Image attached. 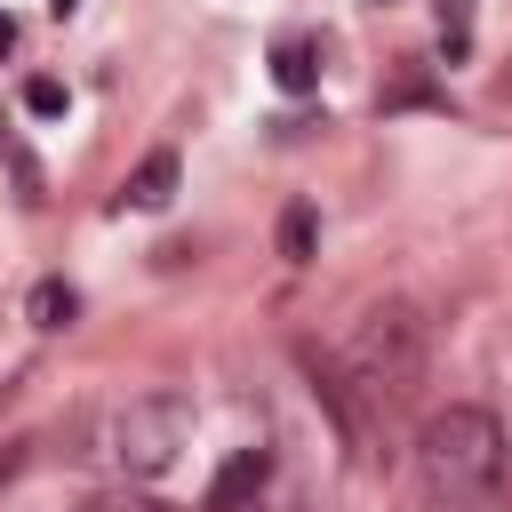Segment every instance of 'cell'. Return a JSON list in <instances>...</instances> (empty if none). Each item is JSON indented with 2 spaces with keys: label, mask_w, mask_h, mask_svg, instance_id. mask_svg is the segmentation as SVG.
I'll return each instance as SVG.
<instances>
[{
  "label": "cell",
  "mask_w": 512,
  "mask_h": 512,
  "mask_svg": "<svg viewBox=\"0 0 512 512\" xmlns=\"http://www.w3.org/2000/svg\"><path fill=\"white\" fill-rule=\"evenodd\" d=\"M48 8H56V16H72V8H80V0H48Z\"/></svg>",
  "instance_id": "cell-14"
},
{
  "label": "cell",
  "mask_w": 512,
  "mask_h": 512,
  "mask_svg": "<svg viewBox=\"0 0 512 512\" xmlns=\"http://www.w3.org/2000/svg\"><path fill=\"white\" fill-rule=\"evenodd\" d=\"M464 48H472V8H464V0H440V56L456 64Z\"/></svg>",
  "instance_id": "cell-11"
},
{
  "label": "cell",
  "mask_w": 512,
  "mask_h": 512,
  "mask_svg": "<svg viewBox=\"0 0 512 512\" xmlns=\"http://www.w3.org/2000/svg\"><path fill=\"white\" fill-rule=\"evenodd\" d=\"M376 8H392V0H376Z\"/></svg>",
  "instance_id": "cell-15"
},
{
  "label": "cell",
  "mask_w": 512,
  "mask_h": 512,
  "mask_svg": "<svg viewBox=\"0 0 512 512\" xmlns=\"http://www.w3.org/2000/svg\"><path fill=\"white\" fill-rule=\"evenodd\" d=\"M64 104H72V88H64V80H48V72H32V80H24V112H32V120H64Z\"/></svg>",
  "instance_id": "cell-10"
},
{
  "label": "cell",
  "mask_w": 512,
  "mask_h": 512,
  "mask_svg": "<svg viewBox=\"0 0 512 512\" xmlns=\"http://www.w3.org/2000/svg\"><path fill=\"white\" fill-rule=\"evenodd\" d=\"M192 440V400L184 392H128L104 416V464L120 480H160Z\"/></svg>",
  "instance_id": "cell-3"
},
{
  "label": "cell",
  "mask_w": 512,
  "mask_h": 512,
  "mask_svg": "<svg viewBox=\"0 0 512 512\" xmlns=\"http://www.w3.org/2000/svg\"><path fill=\"white\" fill-rule=\"evenodd\" d=\"M376 104H384V112H400V104H432V88H424L416 72H400V80H392V88H384Z\"/></svg>",
  "instance_id": "cell-12"
},
{
  "label": "cell",
  "mask_w": 512,
  "mask_h": 512,
  "mask_svg": "<svg viewBox=\"0 0 512 512\" xmlns=\"http://www.w3.org/2000/svg\"><path fill=\"white\" fill-rule=\"evenodd\" d=\"M264 448H232L224 456V472L208 480V512H256V496H264Z\"/></svg>",
  "instance_id": "cell-5"
},
{
  "label": "cell",
  "mask_w": 512,
  "mask_h": 512,
  "mask_svg": "<svg viewBox=\"0 0 512 512\" xmlns=\"http://www.w3.org/2000/svg\"><path fill=\"white\" fill-rule=\"evenodd\" d=\"M416 472H424L432 512H496L504 504V472H512L504 424L488 408H472V400H448L416 432Z\"/></svg>",
  "instance_id": "cell-1"
},
{
  "label": "cell",
  "mask_w": 512,
  "mask_h": 512,
  "mask_svg": "<svg viewBox=\"0 0 512 512\" xmlns=\"http://www.w3.org/2000/svg\"><path fill=\"white\" fill-rule=\"evenodd\" d=\"M304 376H312V400H320V408L336 416V440H344V448H360V440H368V424H360V400H352V376H344V368H328L320 352H304Z\"/></svg>",
  "instance_id": "cell-4"
},
{
  "label": "cell",
  "mask_w": 512,
  "mask_h": 512,
  "mask_svg": "<svg viewBox=\"0 0 512 512\" xmlns=\"http://www.w3.org/2000/svg\"><path fill=\"white\" fill-rule=\"evenodd\" d=\"M272 80H280L288 96H312V88H320V48H312V40H280V48H272Z\"/></svg>",
  "instance_id": "cell-7"
},
{
  "label": "cell",
  "mask_w": 512,
  "mask_h": 512,
  "mask_svg": "<svg viewBox=\"0 0 512 512\" xmlns=\"http://www.w3.org/2000/svg\"><path fill=\"white\" fill-rule=\"evenodd\" d=\"M8 48H16V16H0V56H8Z\"/></svg>",
  "instance_id": "cell-13"
},
{
  "label": "cell",
  "mask_w": 512,
  "mask_h": 512,
  "mask_svg": "<svg viewBox=\"0 0 512 512\" xmlns=\"http://www.w3.org/2000/svg\"><path fill=\"white\" fill-rule=\"evenodd\" d=\"M344 376H352V392L368 408H400L424 384V320H416V304H400V296L368 304L352 320V336H344Z\"/></svg>",
  "instance_id": "cell-2"
},
{
  "label": "cell",
  "mask_w": 512,
  "mask_h": 512,
  "mask_svg": "<svg viewBox=\"0 0 512 512\" xmlns=\"http://www.w3.org/2000/svg\"><path fill=\"white\" fill-rule=\"evenodd\" d=\"M120 200H128V208H168V200H176V152H144L136 176L120 184Z\"/></svg>",
  "instance_id": "cell-6"
},
{
  "label": "cell",
  "mask_w": 512,
  "mask_h": 512,
  "mask_svg": "<svg viewBox=\"0 0 512 512\" xmlns=\"http://www.w3.org/2000/svg\"><path fill=\"white\" fill-rule=\"evenodd\" d=\"M312 248H320V216H312L304 200H288V208H280V256H288V264H312Z\"/></svg>",
  "instance_id": "cell-9"
},
{
  "label": "cell",
  "mask_w": 512,
  "mask_h": 512,
  "mask_svg": "<svg viewBox=\"0 0 512 512\" xmlns=\"http://www.w3.org/2000/svg\"><path fill=\"white\" fill-rule=\"evenodd\" d=\"M24 320H32V328H48V336H56V328H72V320H80V296H72V288H64V280H40V288H32V296H24Z\"/></svg>",
  "instance_id": "cell-8"
}]
</instances>
